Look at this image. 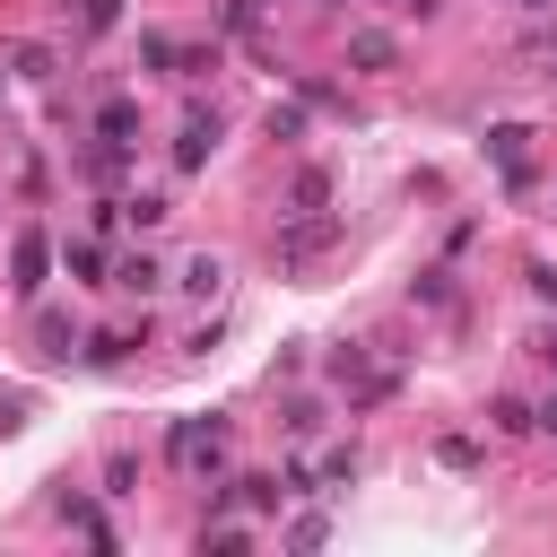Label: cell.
<instances>
[{"instance_id":"obj_1","label":"cell","mask_w":557,"mask_h":557,"mask_svg":"<svg viewBox=\"0 0 557 557\" xmlns=\"http://www.w3.org/2000/svg\"><path fill=\"white\" fill-rule=\"evenodd\" d=\"M165 461L183 479H218L226 470V418H174L165 426Z\"/></svg>"},{"instance_id":"obj_2","label":"cell","mask_w":557,"mask_h":557,"mask_svg":"<svg viewBox=\"0 0 557 557\" xmlns=\"http://www.w3.org/2000/svg\"><path fill=\"white\" fill-rule=\"evenodd\" d=\"M339 235H348V218H331V209H305V218H287V226H278L270 261H278V270H313V261H322Z\"/></svg>"},{"instance_id":"obj_3","label":"cell","mask_w":557,"mask_h":557,"mask_svg":"<svg viewBox=\"0 0 557 557\" xmlns=\"http://www.w3.org/2000/svg\"><path fill=\"white\" fill-rule=\"evenodd\" d=\"M218 139H226L218 104H191V113H183V131H174V174H200V165L218 157Z\"/></svg>"},{"instance_id":"obj_4","label":"cell","mask_w":557,"mask_h":557,"mask_svg":"<svg viewBox=\"0 0 557 557\" xmlns=\"http://www.w3.org/2000/svg\"><path fill=\"white\" fill-rule=\"evenodd\" d=\"M522 148H531L522 122H496V131H487V157L505 165V191H531V157H522Z\"/></svg>"},{"instance_id":"obj_5","label":"cell","mask_w":557,"mask_h":557,"mask_svg":"<svg viewBox=\"0 0 557 557\" xmlns=\"http://www.w3.org/2000/svg\"><path fill=\"white\" fill-rule=\"evenodd\" d=\"M9 270H17V278H9L17 296H44V270H52V235H44V226H26V235H17V252H9Z\"/></svg>"},{"instance_id":"obj_6","label":"cell","mask_w":557,"mask_h":557,"mask_svg":"<svg viewBox=\"0 0 557 557\" xmlns=\"http://www.w3.org/2000/svg\"><path fill=\"white\" fill-rule=\"evenodd\" d=\"M392 61H400L392 26H348V70H392Z\"/></svg>"},{"instance_id":"obj_7","label":"cell","mask_w":557,"mask_h":557,"mask_svg":"<svg viewBox=\"0 0 557 557\" xmlns=\"http://www.w3.org/2000/svg\"><path fill=\"white\" fill-rule=\"evenodd\" d=\"M278 209H287V218H305V209H331V165H296Z\"/></svg>"},{"instance_id":"obj_8","label":"cell","mask_w":557,"mask_h":557,"mask_svg":"<svg viewBox=\"0 0 557 557\" xmlns=\"http://www.w3.org/2000/svg\"><path fill=\"white\" fill-rule=\"evenodd\" d=\"M96 139H104V148H139V104H131V96L96 104Z\"/></svg>"},{"instance_id":"obj_9","label":"cell","mask_w":557,"mask_h":557,"mask_svg":"<svg viewBox=\"0 0 557 557\" xmlns=\"http://www.w3.org/2000/svg\"><path fill=\"white\" fill-rule=\"evenodd\" d=\"M104 287H131V296H148V287H165V261H157V252H122Z\"/></svg>"},{"instance_id":"obj_10","label":"cell","mask_w":557,"mask_h":557,"mask_svg":"<svg viewBox=\"0 0 557 557\" xmlns=\"http://www.w3.org/2000/svg\"><path fill=\"white\" fill-rule=\"evenodd\" d=\"M348 479H357V444H339V453H322V470H305V487H313V496H339Z\"/></svg>"},{"instance_id":"obj_11","label":"cell","mask_w":557,"mask_h":557,"mask_svg":"<svg viewBox=\"0 0 557 557\" xmlns=\"http://www.w3.org/2000/svg\"><path fill=\"white\" fill-rule=\"evenodd\" d=\"M174 287H183V296H218V287H226V261H218V252H191V261L174 270Z\"/></svg>"},{"instance_id":"obj_12","label":"cell","mask_w":557,"mask_h":557,"mask_svg":"<svg viewBox=\"0 0 557 557\" xmlns=\"http://www.w3.org/2000/svg\"><path fill=\"white\" fill-rule=\"evenodd\" d=\"M131 348H148V322H139V331H96V339H87V366H122Z\"/></svg>"},{"instance_id":"obj_13","label":"cell","mask_w":557,"mask_h":557,"mask_svg":"<svg viewBox=\"0 0 557 557\" xmlns=\"http://www.w3.org/2000/svg\"><path fill=\"white\" fill-rule=\"evenodd\" d=\"M296 104H313V113H348V122H357L348 87H331V78H296Z\"/></svg>"},{"instance_id":"obj_14","label":"cell","mask_w":557,"mask_h":557,"mask_svg":"<svg viewBox=\"0 0 557 557\" xmlns=\"http://www.w3.org/2000/svg\"><path fill=\"white\" fill-rule=\"evenodd\" d=\"M139 61H148V70H165V78H174V61H183V44H174V35H165V26H148V35H139Z\"/></svg>"},{"instance_id":"obj_15","label":"cell","mask_w":557,"mask_h":557,"mask_svg":"<svg viewBox=\"0 0 557 557\" xmlns=\"http://www.w3.org/2000/svg\"><path fill=\"white\" fill-rule=\"evenodd\" d=\"M122 218H131V226H165V218H174V200H165V191H131V200H122Z\"/></svg>"},{"instance_id":"obj_16","label":"cell","mask_w":557,"mask_h":557,"mask_svg":"<svg viewBox=\"0 0 557 557\" xmlns=\"http://www.w3.org/2000/svg\"><path fill=\"white\" fill-rule=\"evenodd\" d=\"M61 270H78V278H104V252H96L87 235H70V244H61Z\"/></svg>"},{"instance_id":"obj_17","label":"cell","mask_w":557,"mask_h":557,"mask_svg":"<svg viewBox=\"0 0 557 557\" xmlns=\"http://www.w3.org/2000/svg\"><path fill=\"white\" fill-rule=\"evenodd\" d=\"M487 418H496L505 435H531V400H513V392H496V400H487Z\"/></svg>"},{"instance_id":"obj_18","label":"cell","mask_w":557,"mask_h":557,"mask_svg":"<svg viewBox=\"0 0 557 557\" xmlns=\"http://www.w3.org/2000/svg\"><path fill=\"white\" fill-rule=\"evenodd\" d=\"M270 139L296 148V139H305V104H270Z\"/></svg>"},{"instance_id":"obj_19","label":"cell","mask_w":557,"mask_h":557,"mask_svg":"<svg viewBox=\"0 0 557 557\" xmlns=\"http://www.w3.org/2000/svg\"><path fill=\"white\" fill-rule=\"evenodd\" d=\"M322 540H331V513H296L287 522V548H322Z\"/></svg>"},{"instance_id":"obj_20","label":"cell","mask_w":557,"mask_h":557,"mask_svg":"<svg viewBox=\"0 0 557 557\" xmlns=\"http://www.w3.org/2000/svg\"><path fill=\"white\" fill-rule=\"evenodd\" d=\"M104 26H122V0H78V35H104Z\"/></svg>"},{"instance_id":"obj_21","label":"cell","mask_w":557,"mask_h":557,"mask_svg":"<svg viewBox=\"0 0 557 557\" xmlns=\"http://www.w3.org/2000/svg\"><path fill=\"white\" fill-rule=\"evenodd\" d=\"M218 70V44H183V61H174V78H209Z\"/></svg>"},{"instance_id":"obj_22","label":"cell","mask_w":557,"mask_h":557,"mask_svg":"<svg viewBox=\"0 0 557 557\" xmlns=\"http://www.w3.org/2000/svg\"><path fill=\"white\" fill-rule=\"evenodd\" d=\"M131 487H139V461L113 453V461H104V496H131Z\"/></svg>"},{"instance_id":"obj_23","label":"cell","mask_w":557,"mask_h":557,"mask_svg":"<svg viewBox=\"0 0 557 557\" xmlns=\"http://www.w3.org/2000/svg\"><path fill=\"white\" fill-rule=\"evenodd\" d=\"M444 278H453V270H426V278H418V287H409V305H444V296H453V287H444Z\"/></svg>"},{"instance_id":"obj_24","label":"cell","mask_w":557,"mask_h":557,"mask_svg":"<svg viewBox=\"0 0 557 557\" xmlns=\"http://www.w3.org/2000/svg\"><path fill=\"white\" fill-rule=\"evenodd\" d=\"M35 339H44L52 357H70V322H61V313H44V322H35Z\"/></svg>"},{"instance_id":"obj_25","label":"cell","mask_w":557,"mask_h":557,"mask_svg":"<svg viewBox=\"0 0 557 557\" xmlns=\"http://www.w3.org/2000/svg\"><path fill=\"white\" fill-rule=\"evenodd\" d=\"M287 435H322V409L313 400H287Z\"/></svg>"},{"instance_id":"obj_26","label":"cell","mask_w":557,"mask_h":557,"mask_svg":"<svg viewBox=\"0 0 557 557\" xmlns=\"http://www.w3.org/2000/svg\"><path fill=\"white\" fill-rule=\"evenodd\" d=\"M522 278H531V296H540V305H557V261H531Z\"/></svg>"},{"instance_id":"obj_27","label":"cell","mask_w":557,"mask_h":557,"mask_svg":"<svg viewBox=\"0 0 557 557\" xmlns=\"http://www.w3.org/2000/svg\"><path fill=\"white\" fill-rule=\"evenodd\" d=\"M26 409H35L26 392H0V435H17V426H26Z\"/></svg>"},{"instance_id":"obj_28","label":"cell","mask_w":557,"mask_h":557,"mask_svg":"<svg viewBox=\"0 0 557 557\" xmlns=\"http://www.w3.org/2000/svg\"><path fill=\"white\" fill-rule=\"evenodd\" d=\"M531 435H557V400H540V409H531Z\"/></svg>"},{"instance_id":"obj_29","label":"cell","mask_w":557,"mask_h":557,"mask_svg":"<svg viewBox=\"0 0 557 557\" xmlns=\"http://www.w3.org/2000/svg\"><path fill=\"white\" fill-rule=\"evenodd\" d=\"M374 9H400V17H435V0H374Z\"/></svg>"},{"instance_id":"obj_30","label":"cell","mask_w":557,"mask_h":557,"mask_svg":"<svg viewBox=\"0 0 557 557\" xmlns=\"http://www.w3.org/2000/svg\"><path fill=\"white\" fill-rule=\"evenodd\" d=\"M513 9H522V17H557V0H513Z\"/></svg>"},{"instance_id":"obj_31","label":"cell","mask_w":557,"mask_h":557,"mask_svg":"<svg viewBox=\"0 0 557 557\" xmlns=\"http://www.w3.org/2000/svg\"><path fill=\"white\" fill-rule=\"evenodd\" d=\"M548 357H557V339H548Z\"/></svg>"},{"instance_id":"obj_32","label":"cell","mask_w":557,"mask_h":557,"mask_svg":"<svg viewBox=\"0 0 557 557\" xmlns=\"http://www.w3.org/2000/svg\"><path fill=\"white\" fill-rule=\"evenodd\" d=\"M252 9H261V0H252Z\"/></svg>"}]
</instances>
